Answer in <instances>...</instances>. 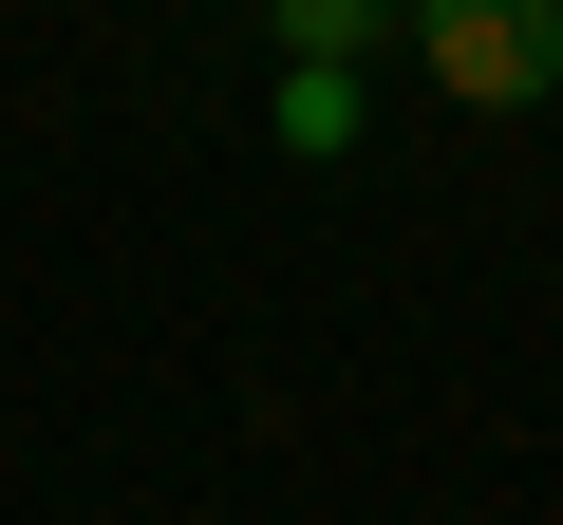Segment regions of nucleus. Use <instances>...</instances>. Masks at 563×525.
I'll use <instances>...</instances> for the list:
<instances>
[{"mask_svg":"<svg viewBox=\"0 0 563 525\" xmlns=\"http://www.w3.org/2000/svg\"><path fill=\"white\" fill-rule=\"evenodd\" d=\"M357 132V57H282V150H339Z\"/></svg>","mask_w":563,"mask_h":525,"instance_id":"f03ea898","label":"nucleus"},{"mask_svg":"<svg viewBox=\"0 0 563 525\" xmlns=\"http://www.w3.org/2000/svg\"><path fill=\"white\" fill-rule=\"evenodd\" d=\"M413 57H432V94L526 113V94H563V0H413Z\"/></svg>","mask_w":563,"mask_h":525,"instance_id":"f257e3e1","label":"nucleus"},{"mask_svg":"<svg viewBox=\"0 0 563 525\" xmlns=\"http://www.w3.org/2000/svg\"><path fill=\"white\" fill-rule=\"evenodd\" d=\"M376 38V0H282V57H357Z\"/></svg>","mask_w":563,"mask_h":525,"instance_id":"7ed1b4c3","label":"nucleus"}]
</instances>
